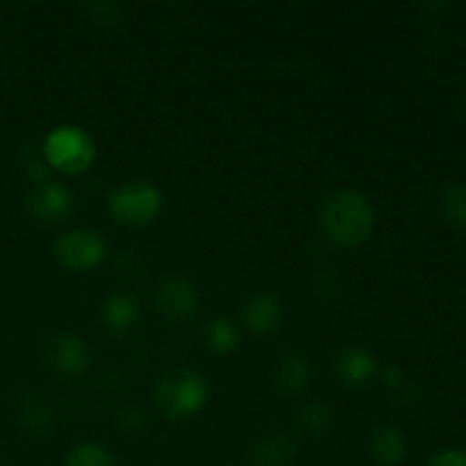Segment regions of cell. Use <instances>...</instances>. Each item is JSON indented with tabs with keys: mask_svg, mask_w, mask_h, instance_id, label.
<instances>
[{
	"mask_svg": "<svg viewBox=\"0 0 466 466\" xmlns=\"http://www.w3.org/2000/svg\"><path fill=\"white\" fill-rule=\"evenodd\" d=\"M209 399V387L196 371H171L155 390L159 412L171 421H185L198 414Z\"/></svg>",
	"mask_w": 466,
	"mask_h": 466,
	"instance_id": "2",
	"label": "cell"
},
{
	"mask_svg": "<svg viewBox=\"0 0 466 466\" xmlns=\"http://www.w3.org/2000/svg\"><path fill=\"white\" fill-rule=\"evenodd\" d=\"M294 458V444L280 432L259 437L250 449L253 466H287Z\"/></svg>",
	"mask_w": 466,
	"mask_h": 466,
	"instance_id": "15",
	"label": "cell"
},
{
	"mask_svg": "<svg viewBox=\"0 0 466 466\" xmlns=\"http://www.w3.org/2000/svg\"><path fill=\"white\" fill-rule=\"evenodd\" d=\"M373 460L382 466H396L405 460L408 455V441H405L403 432L394 426H382L373 432L371 444H369Z\"/></svg>",
	"mask_w": 466,
	"mask_h": 466,
	"instance_id": "14",
	"label": "cell"
},
{
	"mask_svg": "<svg viewBox=\"0 0 466 466\" xmlns=\"http://www.w3.org/2000/svg\"><path fill=\"white\" fill-rule=\"evenodd\" d=\"M16 421L27 435L46 437L53 432V408L36 391H23L16 399Z\"/></svg>",
	"mask_w": 466,
	"mask_h": 466,
	"instance_id": "9",
	"label": "cell"
},
{
	"mask_svg": "<svg viewBox=\"0 0 466 466\" xmlns=\"http://www.w3.org/2000/svg\"><path fill=\"white\" fill-rule=\"evenodd\" d=\"M55 258L68 271H89L96 268L105 258V241L94 230H71L62 235L55 244Z\"/></svg>",
	"mask_w": 466,
	"mask_h": 466,
	"instance_id": "5",
	"label": "cell"
},
{
	"mask_svg": "<svg viewBox=\"0 0 466 466\" xmlns=\"http://www.w3.org/2000/svg\"><path fill=\"white\" fill-rule=\"evenodd\" d=\"M296 423L300 431H305L312 437H323L332 426V412L328 405L323 403H305L296 414Z\"/></svg>",
	"mask_w": 466,
	"mask_h": 466,
	"instance_id": "18",
	"label": "cell"
},
{
	"mask_svg": "<svg viewBox=\"0 0 466 466\" xmlns=\"http://www.w3.org/2000/svg\"><path fill=\"white\" fill-rule=\"evenodd\" d=\"M335 376L339 378L344 385L350 387H360L367 385L378 371V364L373 360L371 353L362 349H344L339 355L335 358Z\"/></svg>",
	"mask_w": 466,
	"mask_h": 466,
	"instance_id": "11",
	"label": "cell"
},
{
	"mask_svg": "<svg viewBox=\"0 0 466 466\" xmlns=\"http://www.w3.org/2000/svg\"><path fill=\"white\" fill-rule=\"evenodd\" d=\"M244 323L255 335H271L282 323V305L273 294H255L244 305Z\"/></svg>",
	"mask_w": 466,
	"mask_h": 466,
	"instance_id": "10",
	"label": "cell"
},
{
	"mask_svg": "<svg viewBox=\"0 0 466 466\" xmlns=\"http://www.w3.org/2000/svg\"><path fill=\"white\" fill-rule=\"evenodd\" d=\"M46 162L64 173H82L96 157V146L85 130L76 126H59L46 137Z\"/></svg>",
	"mask_w": 466,
	"mask_h": 466,
	"instance_id": "3",
	"label": "cell"
},
{
	"mask_svg": "<svg viewBox=\"0 0 466 466\" xmlns=\"http://www.w3.org/2000/svg\"><path fill=\"white\" fill-rule=\"evenodd\" d=\"M105 328L112 335H126V332L135 330L141 321V309L137 300L127 294H112L103 303L100 309Z\"/></svg>",
	"mask_w": 466,
	"mask_h": 466,
	"instance_id": "12",
	"label": "cell"
},
{
	"mask_svg": "<svg viewBox=\"0 0 466 466\" xmlns=\"http://www.w3.org/2000/svg\"><path fill=\"white\" fill-rule=\"evenodd\" d=\"M205 341L217 355H230L239 344V332L228 319H212L205 323Z\"/></svg>",
	"mask_w": 466,
	"mask_h": 466,
	"instance_id": "17",
	"label": "cell"
},
{
	"mask_svg": "<svg viewBox=\"0 0 466 466\" xmlns=\"http://www.w3.org/2000/svg\"><path fill=\"white\" fill-rule=\"evenodd\" d=\"M376 226L371 203L355 189H337L321 203V228L328 239L344 248L362 246Z\"/></svg>",
	"mask_w": 466,
	"mask_h": 466,
	"instance_id": "1",
	"label": "cell"
},
{
	"mask_svg": "<svg viewBox=\"0 0 466 466\" xmlns=\"http://www.w3.org/2000/svg\"><path fill=\"white\" fill-rule=\"evenodd\" d=\"M66 466H114L112 455L96 444H77L68 453Z\"/></svg>",
	"mask_w": 466,
	"mask_h": 466,
	"instance_id": "19",
	"label": "cell"
},
{
	"mask_svg": "<svg viewBox=\"0 0 466 466\" xmlns=\"http://www.w3.org/2000/svg\"><path fill=\"white\" fill-rule=\"evenodd\" d=\"M107 205L114 221L139 228L157 217L162 209V194L150 182H127L109 194Z\"/></svg>",
	"mask_w": 466,
	"mask_h": 466,
	"instance_id": "4",
	"label": "cell"
},
{
	"mask_svg": "<svg viewBox=\"0 0 466 466\" xmlns=\"http://www.w3.org/2000/svg\"><path fill=\"white\" fill-rule=\"evenodd\" d=\"M440 214L449 226L466 228V185L451 182L440 194Z\"/></svg>",
	"mask_w": 466,
	"mask_h": 466,
	"instance_id": "16",
	"label": "cell"
},
{
	"mask_svg": "<svg viewBox=\"0 0 466 466\" xmlns=\"http://www.w3.org/2000/svg\"><path fill=\"white\" fill-rule=\"evenodd\" d=\"M309 385L308 360L299 353H285L273 371V387L282 396H296Z\"/></svg>",
	"mask_w": 466,
	"mask_h": 466,
	"instance_id": "13",
	"label": "cell"
},
{
	"mask_svg": "<svg viewBox=\"0 0 466 466\" xmlns=\"http://www.w3.org/2000/svg\"><path fill=\"white\" fill-rule=\"evenodd\" d=\"M155 303L164 317L185 321V319L194 317L198 309V291L182 278H167L155 291Z\"/></svg>",
	"mask_w": 466,
	"mask_h": 466,
	"instance_id": "8",
	"label": "cell"
},
{
	"mask_svg": "<svg viewBox=\"0 0 466 466\" xmlns=\"http://www.w3.org/2000/svg\"><path fill=\"white\" fill-rule=\"evenodd\" d=\"M25 212L36 221H62L73 212L71 191L53 180L44 185H32V189L25 194Z\"/></svg>",
	"mask_w": 466,
	"mask_h": 466,
	"instance_id": "7",
	"label": "cell"
},
{
	"mask_svg": "<svg viewBox=\"0 0 466 466\" xmlns=\"http://www.w3.org/2000/svg\"><path fill=\"white\" fill-rule=\"evenodd\" d=\"M426 466H466V451L462 449H441L428 460Z\"/></svg>",
	"mask_w": 466,
	"mask_h": 466,
	"instance_id": "21",
	"label": "cell"
},
{
	"mask_svg": "<svg viewBox=\"0 0 466 466\" xmlns=\"http://www.w3.org/2000/svg\"><path fill=\"white\" fill-rule=\"evenodd\" d=\"M405 380V371L400 364H390V367L382 369V382L390 387H399Z\"/></svg>",
	"mask_w": 466,
	"mask_h": 466,
	"instance_id": "22",
	"label": "cell"
},
{
	"mask_svg": "<svg viewBox=\"0 0 466 466\" xmlns=\"http://www.w3.org/2000/svg\"><path fill=\"white\" fill-rule=\"evenodd\" d=\"M46 367L62 378L80 376L89 362V349L73 332H57L44 349Z\"/></svg>",
	"mask_w": 466,
	"mask_h": 466,
	"instance_id": "6",
	"label": "cell"
},
{
	"mask_svg": "<svg viewBox=\"0 0 466 466\" xmlns=\"http://www.w3.org/2000/svg\"><path fill=\"white\" fill-rule=\"evenodd\" d=\"M116 423L121 431L127 432H137L146 426V412L137 405H126L116 412Z\"/></svg>",
	"mask_w": 466,
	"mask_h": 466,
	"instance_id": "20",
	"label": "cell"
}]
</instances>
